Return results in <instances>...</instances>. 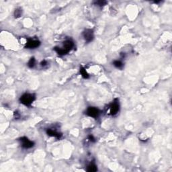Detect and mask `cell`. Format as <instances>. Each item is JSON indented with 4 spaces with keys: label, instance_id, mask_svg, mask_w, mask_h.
<instances>
[{
    "label": "cell",
    "instance_id": "1",
    "mask_svg": "<svg viewBox=\"0 0 172 172\" xmlns=\"http://www.w3.org/2000/svg\"><path fill=\"white\" fill-rule=\"evenodd\" d=\"M34 100H35V96L32 94H28V93L23 94L20 98V102L26 106H30L31 105Z\"/></svg>",
    "mask_w": 172,
    "mask_h": 172
},
{
    "label": "cell",
    "instance_id": "2",
    "mask_svg": "<svg viewBox=\"0 0 172 172\" xmlns=\"http://www.w3.org/2000/svg\"><path fill=\"white\" fill-rule=\"evenodd\" d=\"M100 110L97 108L95 107H88L86 111V114L90 117H92L94 118H96L100 115Z\"/></svg>",
    "mask_w": 172,
    "mask_h": 172
},
{
    "label": "cell",
    "instance_id": "3",
    "mask_svg": "<svg viewBox=\"0 0 172 172\" xmlns=\"http://www.w3.org/2000/svg\"><path fill=\"white\" fill-rule=\"evenodd\" d=\"M20 141H21L22 147H23L24 149H30L32 147H33L34 145V143L33 141H30L26 137H22L20 139Z\"/></svg>",
    "mask_w": 172,
    "mask_h": 172
},
{
    "label": "cell",
    "instance_id": "4",
    "mask_svg": "<svg viewBox=\"0 0 172 172\" xmlns=\"http://www.w3.org/2000/svg\"><path fill=\"white\" fill-rule=\"evenodd\" d=\"M83 36L84 39L87 42H92L94 38V32H93L92 30L87 29L83 32Z\"/></svg>",
    "mask_w": 172,
    "mask_h": 172
},
{
    "label": "cell",
    "instance_id": "5",
    "mask_svg": "<svg viewBox=\"0 0 172 172\" xmlns=\"http://www.w3.org/2000/svg\"><path fill=\"white\" fill-rule=\"evenodd\" d=\"M120 109L119 103L118 102L117 100H115L114 101V102L111 104V105L110 106V112L111 115H116V114L118 112Z\"/></svg>",
    "mask_w": 172,
    "mask_h": 172
},
{
    "label": "cell",
    "instance_id": "6",
    "mask_svg": "<svg viewBox=\"0 0 172 172\" xmlns=\"http://www.w3.org/2000/svg\"><path fill=\"white\" fill-rule=\"evenodd\" d=\"M40 42L38 40H28L26 43V48H35L40 46Z\"/></svg>",
    "mask_w": 172,
    "mask_h": 172
},
{
    "label": "cell",
    "instance_id": "7",
    "mask_svg": "<svg viewBox=\"0 0 172 172\" xmlns=\"http://www.w3.org/2000/svg\"><path fill=\"white\" fill-rule=\"evenodd\" d=\"M74 43L72 40H65V42H63V48L65 49L66 51H67L68 53L69 52L70 50H71L72 48H73Z\"/></svg>",
    "mask_w": 172,
    "mask_h": 172
},
{
    "label": "cell",
    "instance_id": "8",
    "mask_svg": "<svg viewBox=\"0 0 172 172\" xmlns=\"http://www.w3.org/2000/svg\"><path fill=\"white\" fill-rule=\"evenodd\" d=\"M46 133H47V134L49 135V136H53V137H55V138H57V139H60L61 136H62V134H61V133L57 132L56 130H52V129H50V128L46 130Z\"/></svg>",
    "mask_w": 172,
    "mask_h": 172
},
{
    "label": "cell",
    "instance_id": "9",
    "mask_svg": "<svg viewBox=\"0 0 172 172\" xmlns=\"http://www.w3.org/2000/svg\"><path fill=\"white\" fill-rule=\"evenodd\" d=\"M54 50L57 52V53L60 56H63V55H67L68 52L66 51V50L64 49V48H59V47H55L54 48Z\"/></svg>",
    "mask_w": 172,
    "mask_h": 172
},
{
    "label": "cell",
    "instance_id": "10",
    "mask_svg": "<svg viewBox=\"0 0 172 172\" xmlns=\"http://www.w3.org/2000/svg\"><path fill=\"white\" fill-rule=\"evenodd\" d=\"M87 170L89 172H94L96 171L97 170H98V168H97V166L96 165V164L92 163H90L88 166Z\"/></svg>",
    "mask_w": 172,
    "mask_h": 172
},
{
    "label": "cell",
    "instance_id": "11",
    "mask_svg": "<svg viewBox=\"0 0 172 172\" xmlns=\"http://www.w3.org/2000/svg\"><path fill=\"white\" fill-rule=\"evenodd\" d=\"M113 65L114 66H115L116 68H118V69H122L123 67H124V64H123V63H122V61H118V60L114 61Z\"/></svg>",
    "mask_w": 172,
    "mask_h": 172
},
{
    "label": "cell",
    "instance_id": "12",
    "mask_svg": "<svg viewBox=\"0 0 172 172\" xmlns=\"http://www.w3.org/2000/svg\"><path fill=\"white\" fill-rule=\"evenodd\" d=\"M80 73L82 75V77L84 78V79H88L89 78V74L88 73V72L86 71V70L84 69L83 67H81L80 68Z\"/></svg>",
    "mask_w": 172,
    "mask_h": 172
},
{
    "label": "cell",
    "instance_id": "13",
    "mask_svg": "<svg viewBox=\"0 0 172 172\" xmlns=\"http://www.w3.org/2000/svg\"><path fill=\"white\" fill-rule=\"evenodd\" d=\"M35 64H36V60L34 57H32L31 59H30V61H28V66L30 68H33L35 66Z\"/></svg>",
    "mask_w": 172,
    "mask_h": 172
},
{
    "label": "cell",
    "instance_id": "14",
    "mask_svg": "<svg viewBox=\"0 0 172 172\" xmlns=\"http://www.w3.org/2000/svg\"><path fill=\"white\" fill-rule=\"evenodd\" d=\"M22 14V11L20 8L16 9L14 12V16L15 18H20Z\"/></svg>",
    "mask_w": 172,
    "mask_h": 172
},
{
    "label": "cell",
    "instance_id": "15",
    "mask_svg": "<svg viewBox=\"0 0 172 172\" xmlns=\"http://www.w3.org/2000/svg\"><path fill=\"white\" fill-rule=\"evenodd\" d=\"M106 4H107V2H105V1H97V2H94V4L96 5V6H104Z\"/></svg>",
    "mask_w": 172,
    "mask_h": 172
},
{
    "label": "cell",
    "instance_id": "16",
    "mask_svg": "<svg viewBox=\"0 0 172 172\" xmlns=\"http://www.w3.org/2000/svg\"><path fill=\"white\" fill-rule=\"evenodd\" d=\"M88 139H89V140L91 141V142H94V143L95 141H96V139H95V138L94 137V136H92V135H90V136H89Z\"/></svg>",
    "mask_w": 172,
    "mask_h": 172
},
{
    "label": "cell",
    "instance_id": "17",
    "mask_svg": "<svg viewBox=\"0 0 172 172\" xmlns=\"http://www.w3.org/2000/svg\"><path fill=\"white\" fill-rule=\"evenodd\" d=\"M40 65H41L42 67H44V66H46V65H47V61H45V60L42 61V62H41V63H40Z\"/></svg>",
    "mask_w": 172,
    "mask_h": 172
}]
</instances>
